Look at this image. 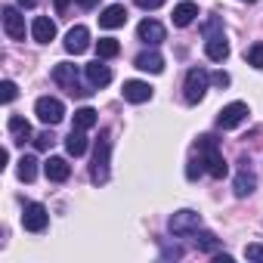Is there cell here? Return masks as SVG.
Instances as JSON below:
<instances>
[{"label":"cell","instance_id":"cell-7","mask_svg":"<svg viewBox=\"0 0 263 263\" xmlns=\"http://www.w3.org/2000/svg\"><path fill=\"white\" fill-rule=\"evenodd\" d=\"M245 121H248V105H245V102H229V105H223L220 115H217V127H220V130H232V127H238V124H245Z\"/></svg>","mask_w":263,"mask_h":263},{"label":"cell","instance_id":"cell-10","mask_svg":"<svg viewBox=\"0 0 263 263\" xmlns=\"http://www.w3.org/2000/svg\"><path fill=\"white\" fill-rule=\"evenodd\" d=\"M254 186H257V177H254V171L248 167V158L241 155V158H238V174H235V195H238V198H248V195L254 192Z\"/></svg>","mask_w":263,"mask_h":263},{"label":"cell","instance_id":"cell-11","mask_svg":"<svg viewBox=\"0 0 263 263\" xmlns=\"http://www.w3.org/2000/svg\"><path fill=\"white\" fill-rule=\"evenodd\" d=\"M4 31L10 41H25V16H19L16 7H4Z\"/></svg>","mask_w":263,"mask_h":263},{"label":"cell","instance_id":"cell-27","mask_svg":"<svg viewBox=\"0 0 263 263\" xmlns=\"http://www.w3.org/2000/svg\"><path fill=\"white\" fill-rule=\"evenodd\" d=\"M245 59H248L254 68H260V71H263V44H254V47L245 53Z\"/></svg>","mask_w":263,"mask_h":263},{"label":"cell","instance_id":"cell-23","mask_svg":"<svg viewBox=\"0 0 263 263\" xmlns=\"http://www.w3.org/2000/svg\"><path fill=\"white\" fill-rule=\"evenodd\" d=\"M16 174H19V180H22V183H31V180H34V174H37V158H34V155H22V158H19Z\"/></svg>","mask_w":263,"mask_h":263},{"label":"cell","instance_id":"cell-33","mask_svg":"<svg viewBox=\"0 0 263 263\" xmlns=\"http://www.w3.org/2000/svg\"><path fill=\"white\" fill-rule=\"evenodd\" d=\"M137 7H143V10H158V7H164V0H137Z\"/></svg>","mask_w":263,"mask_h":263},{"label":"cell","instance_id":"cell-21","mask_svg":"<svg viewBox=\"0 0 263 263\" xmlns=\"http://www.w3.org/2000/svg\"><path fill=\"white\" fill-rule=\"evenodd\" d=\"M7 127H10V134H13V143H25V140H31V124H28L22 115H13Z\"/></svg>","mask_w":263,"mask_h":263},{"label":"cell","instance_id":"cell-6","mask_svg":"<svg viewBox=\"0 0 263 263\" xmlns=\"http://www.w3.org/2000/svg\"><path fill=\"white\" fill-rule=\"evenodd\" d=\"M34 115L44 121V124H59L62 118H65V105H62V99H56V96H41L37 102H34Z\"/></svg>","mask_w":263,"mask_h":263},{"label":"cell","instance_id":"cell-12","mask_svg":"<svg viewBox=\"0 0 263 263\" xmlns=\"http://www.w3.org/2000/svg\"><path fill=\"white\" fill-rule=\"evenodd\" d=\"M87 47H90V31H87L84 25H74V28L65 34V53H71V56H81Z\"/></svg>","mask_w":263,"mask_h":263},{"label":"cell","instance_id":"cell-26","mask_svg":"<svg viewBox=\"0 0 263 263\" xmlns=\"http://www.w3.org/2000/svg\"><path fill=\"white\" fill-rule=\"evenodd\" d=\"M198 238H195V245L201 248V251H217L220 248V238L214 235V232H195Z\"/></svg>","mask_w":263,"mask_h":263},{"label":"cell","instance_id":"cell-9","mask_svg":"<svg viewBox=\"0 0 263 263\" xmlns=\"http://www.w3.org/2000/svg\"><path fill=\"white\" fill-rule=\"evenodd\" d=\"M167 226H171L174 235H192V232L201 229V214H195V211H177Z\"/></svg>","mask_w":263,"mask_h":263},{"label":"cell","instance_id":"cell-36","mask_svg":"<svg viewBox=\"0 0 263 263\" xmlns=\"http://www.w3.org/2000/svg\"><path fill=\"white\" fill-rule=\"evenodd\" d=\"M78 4H81V7H84V10H93V7H96V4H99V0H78Z\"/></svg>","mask_w":263,"mask_h":263},{"label":"cell","instance_id":"cell-18","mask_svg":"<svg viewBox=\"0 0 263 263\" xmlns=\"http://www.w3.org/2000/svg\"><path fill=\"white\" fill-rule=\"evenodd\" d=\"M124 22H127V10H124L121 4L105 7V10H102V16H99V25H102V28H121Z\"/></svg>","mask_w":263,"mask_h":263},{"label":"cell","instance_id":"cell-4","mask_svg":"<svg viewBox=\"0 0 263 263\" xmlns=\"http://www.w3.org/2000/svg\"><path fill=\"white\" fill-rule=\"evenodd\" d=\"M53 81H56L65 93H71V96H87V93H90V90H84V87H81L78 68H74L71 62H59V65L53 68Z\"/></svg>","mask_w":263,"mask_h":263},{"label":"cell","instance_id":"cell-25","mask_svg":"<svg viewBox=\"0 0 263 263\" xmlns=\"http://www.w3.org/2000/svg\"><path fill=\"white\" fill-rule=\"evenodd\" d=\"M118 53H121V44H118L115 37L96 41V56H99V59H111V56H118Z\"/></svg>","mask_w":263,"mask_h":263},{"label":"cell","instance_id":"cell-30","mask_svg":"<svg viewBox=\"0 0 263 263\" xmlns=\"http://www.w3.org/2000/svg\"><path fill=\"white\" fill-rule=\"evenodd\" d=\"M201 171H204V161H201V155H198V161H195V158L189 161V167H186V177H189V180H195V177H201Z\"/></svg>","mask_w":263,"mask_h":263},{"label":"cell","instance_id":"cell-16","mask_svg":"<svg viewBox=\"0 0 263 263\" xmlns=\"http://www.w3.org/2000/svg\"><path fill=\"white\" fill-rule=\"evenodd\" d=\"M134 65H137L140 71H149V74H161V71H164V59H161V53H155V50L140 53V56L134 59Z\"/></svg>","mask_w":263,"mask_h":263},{"label":"cell","instance_id":"cell-3","mask_svg":"<svg viewBox=\"0 0 263 263\" xmlns=\"http://www.w3.org/2000/svg\"><path fill=\"white\" fill-rule=\"evenodd\" d=\"M108 155H111V140H108V130H102L96 140V149H93V164H90V180L96 186L108 180Z\"/></svg>","mask_w":263,"mask_h":263},{"label":"cell","instance_id":"cell-31","mask_svg":"<svg viewBox=\"0 0 263 263\" xmlns=\"http://www.w3.org/2000/svg\"><path fill=\"white\" fill-rule=\"evenodd\" d=\"M245 257L254 260V263H263V245H248L245 248Z\"/></svg>","mask_w":263,"mask_h":263},{"label":"cell","instance_id":"cell-5","mask_svg":"<svg viewBox=\"0 0 263 263\" xmlns=\"http://www.w3.org/2000/svg\"><path fill=\"white\" fill-rule=\"evenodd\" d=\"M208 81H211V74H208L204 68H189V71H186V84H183V90H186V102H189V105H195V102L204 99V93H208Z\"/></svg>","mask_w":263,"mask_h":263},{"label":"cell","instance_id":"cell-14","mask_svg":"<svg viewBox=\"0 0 263 263\" xmlns=\"http://www.w3.org/2000/svg\"><path fill=\"white\" fill-rule=\"evenodd\" d=\"M44 174H47V180H53V183H65V180L71 177V164H68L65 158H59V155H50L47 164H44Z\"/></svg>","mask_w":263,"mask_h":263},{"label":"cell","instance_id":"cell-37","mask_svg":"<svg viewBox=\"0 0 263 263\" xmlns=\"http://www.w3.org/2000/svg\"><path fill=\"white\" fill-rule=\"evenodd\" d=\"M65 7H68V0H56V10L59 13H65Z\"/></svg>","mask_w":263,"mask_h":263},{"label":"cell","instance_id":"cell-32","mask_svg":"<svg viewBox=\"0 0 263 263\" xmlns=\"http://www.w3.org/2000/svg\"><path fill=\"white\" fill-rule=\"evenodd\" d=\"M211 81H214L217 87H229V74H226V71H214V74H211Z\"/></svg>","mask_w":263,"mask_h":263},{"label":"cell","instance_id":"cell-19","mask_svg":"<svg viewBox=\"0 0 263 263\" xmlns=\"http://www.w3.org/2000/svg\"><path fill=\"white\" fill-rule=\"evenodd\" d=\"M84 71H87L90 87H105V84H111V68H108V65H102L99 59H96V62H90Z\"/></svg>","mask_w":263,"mask_h":263},{"label":"cell","instance_id":"cell-22","mask_svg":"<svg viewBox=\"0 0 263 263\" xmlns=\"http://www.w3.org/2000/svg\"><path fill=\"white\" fill-rule=\"evenodd\" d=\"M195 16H198V7L186 0V4H180V7L174 10V25H177V28H186V25L195 22Z\"/></svg>","mask_w":263,"mask_h":263},{"label":"cell","instance_id":"cell-35","mask_svg":"<svg viewBox=\"0 0 263 263\" xmlns=\"http://www.w3.org/2000/svg\"><path fill=\"white\" fill-rule=\"evenodd\" d=\"M37 4H41V0H19L22 10H31V7H37Z\"/></svg>","mask_w":263,"mask_h":263},{"label":"cell","instance_id":"cell-34","mask_svg":"<svg viewBox=\"0 0 263 263\" xmlns=\"http://www.w3.org/2000/svg\"><path fill=\"white\" fill-rule=\"evenodd\" d=\"M164 257H174L177 260V257H183V248H177V245L174 248H164Z\"/></svg>","mask_w":263,"mask_h":263},{"label":"cell","instance_id":"cell-38","mask_svg":"<svg viewBox=\"0 0 263 263\" xmlns=\"http://www.w3.org/2000/svg\"><path fill=\"white\" fill-rule=\"evenodd\" d=\"M245 4H257V0H245Z\"/></svg>","mask_w":263,"mask_h":263},{"label":"cell","instance_id":"cell-17","mask_svg":"<svg viewBox=\"0 0 263 263\" xmlns=\"http://www.w3.org/2000/svg\"><path fill=\"white\" fill-rule=\"evenodd\" d=\"M31 34H34L37 44H50V41L56 37V22L47 19V16H37V19L31 22Z\"/></svg>","mask_w":263,"mask_h":263},{"label":"cell","instance_id":"cell-1","mask_svg":"<svg viewBox=\"0 0 263 263\" xmlns=\"http://www.w3.org/2000/svg\"><path fill=\"white\" fill-rule=\"evenodd\" d=\"M198 155H201V161H204V171L214 177V180H223L226 174H229V164L223 161V152H220V143L211 137V134H204V137H198Z\"/></svg>","mask_w":263,"mask_h":263},{"label":"cell","instance_id":"cell-13","mask_svg":"<svg viewBox=\"0 0 263 263\" xmlns=\"http://www.w3.org/2000/svg\"><path fill=\"white\" fill-rule=\"evenodd\" d=\"M121 93H124L127 102H134V105L152 99V87H149L146 81H124V90H121Z\"/></svg>","mask_w":263,"mask_h":263},{"label":"cell","instance_id":"cell-24","mask_svg":"<svg viewBox=\"0 0 263 263\" xmlns=\"http://www.w3.org/2000/svg\"><path fill=\"white\" fill-rule=\"evenodd\" d=\"M96 108H90V105H84V108H78L74 111V127L78 130H90V127H96Z\"/></svg>","mask_w":263,"mask_h":263},{"label":"cell","instance_id":"cell-8","mask_svg":"<svg viewBox=\"0 0 263 263\" xmlns=\"http://www.w3.org/2000/svg\"><path fill=\"white\" fill-rule=\"evenodd\" d=\"M47 223H50V214H47V208H44L41 201L25 204V211H22V226H25L28 232H44Z\"/></svg>","mask_w":263,"mask_h":263},{"label":"cell","instance_id":"cell-2","mask_svg":"<svg viewBox=\"0 0 263 263\" xmlns=\"http://www.w3.org/2000/svg\"><path fill=\"white\" fill-rule=\"evenodd\" d=\"M204 53H208L211 62H223V59L229 56V41H226L223 25H220L217 16H211V19L204 22Z\"/></svg>","mask_w":263,"mask_h":263},{"label":"cell","instance_id":"cell-15","mask_svg":"<svg viewBox=\"0 0 263 263\" xmlns=\"http://www.w3.org/2000/svg\"><path fill=\"white\" fill-rule=\"evenodd\" d=\"M137 34H140V41H143V44H152V47H155V44H161V41H164V34H167V31H164V25H161V22H155V19H143V22H140V28H137Z\"/></svg>","mask_w":263,"mask_h":263},{"label":"cell","instance_id":"cell-28","mask_svg":"<svg viewBox=\"0 0 263 263\" xmlns=\"http://www.w3.org/2000/svg\"><path fill=\"white\" fill-rule=\"evenodd\" d=\"M53 143H56V137L50 134V130H44V134H37V137H34V149H41V152H47Z\"/></svg>","mask_w":263,"mask_h":263},{"label":"cell","instance_id":"cell-20","mask_svg":"<svg viewBox=\"0 0 263 263\" xmlns=\"http://www.w3.org/2000/svg\"><path fill=\"white\" fill-rule=\"evenodd\" d=\"M65 152H68V155H74V158H81V155L87 152V137H84V130L71 127V134L65 137Z\"/></svg>","mask_w":263,"mask_h":263},{"label":"cell","instance_id":"cell-29","mask_svg":"<svg viewBox=\"0 0 263 263\" xmlns=\"http://www.w3.org/2000/svg\"><path fill=\"white\" fill-rule=\"evenodd\" d=\"M16 93H19V90H16V84H13V81H4V84H0V99H4V102H13V99H16Z\"/></svg>","mask_w":263,"mask_h":263}]
</instances>
